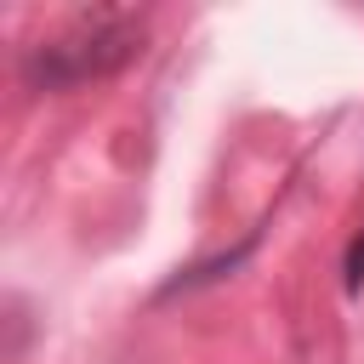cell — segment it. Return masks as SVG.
<instances>
[{"mask_svg": "<svg viewBox=\"0 0 364 364\" xmlns=\"http://www.w3.org/2000/svg\"><path fill=\"white\" fill-rule=\"evenodd\" d=\"M142 51V34L131 23H97L85 34H68V40H51V46H34L28 63H23V80L34 91H68L91 74H114L119 63H131Z\"/></svg>", "mask_w": 364, "mask_h": 364, "instance_id": "1", "label": "cell"}, {"mask_svg": "<svg viewBox=\"0 0 364 364\" xmlns=\"http://www.w3.org/2000/svg\"><path fill=\"white\" fill-rule=\"evenodd\" d=\"M347 290H353V296L364 290V233L347 245Z\"/></svg>", "mask_w": 364, "mask_h": 364, "instance_id": "2", "label": "cell"}]
</instances>
